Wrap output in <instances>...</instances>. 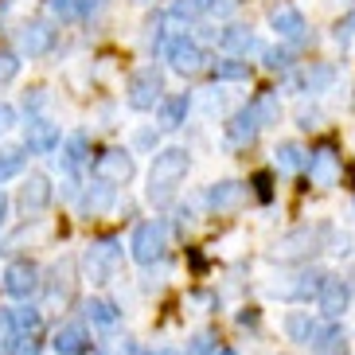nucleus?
<instances>
[{"label": "nucleus", "instance_id": "f257e3e1", "mask_svg": "<svg viewBox=\"0 0 355 355\" xmlns=\"http://www.w3.org/2000/svg\"><path fill=\"white\" fill-rule=\"evenodd\" d=\"M184 172H188V153L184 148H164V153H157L153 168H148V199L157 207H164L168 199H172V191L180 188Z\"/></svg>", "mask_w": 355, "mask_h": 355}, {"label": "nucleus", "instance_id": "f03ea898", "mask_svg": "<svg viewBox=\"0 0 355 355\" xmlns=\"http://www.w3.org/2000/svg\"><path fill=\"white\" fill-rule=\"evenodd\" d=\"M129 105L133 110H153V105L164 102V74L157 67H141V71L129 78V90H125Z\"/></svg>", "mask_w": 355, "mask_h": 355}, {"label": "nucleus", "instance_id": "7ed1b4c3", "mask_svg": "<svg viewBox=\"0 0 355 355\" xmlns=\"http://www.w3.org/2000/svg\"><path fill=\"white\" fill-rule=\"evenodd\" d=\"M164 59L180 74H199L207 67V55H203V47L191 35H172V40H164Z\"/></svg>", "mask_w": 355, "mask_h": 355}, {"label": "nucleus", "instance_id": "20e7f679", "mask_svg": "<svg viewBox=\"0 0 355 355\" xmlns=\"http://www.w3.org/2000/svg\"><path fill=\"white\" fill-rule=\"evenodd\" d=\"M164 246H168V227L160 219L141 223V227L133 230V258L141 261V266L160 261V258H164Z\"/></svg>", "mask_w": 355, "mask_h": 355}, {"label": "nucleus", "instance_id": "39448f33", "mask_svg": "<svg viewBox=\"0 0 355 355\" xmlns=\"http://www.w3.org/2000/svg\"><path fill=\"white\" fill-rule=\"evenodd\" d=\"M117 266H121V246H117L114 239H102L86 250V277H90V282H98V285L110 282L117 273Z\"/></svg>", "mask_w": 355, "mask_h": 355}, {"label": "nucleus", "instance_id": "423d86ee", "mask_svg": "<svg viewBox=\"0 0 355 355\" xmlns=\"http://www.w3.org/2000/svg\"><path fill=\"white\" fill-rule=\"evenodd\" d=\"M94 176L102 184H125L133 176V157H129L125 148H105L102 157L94 160Z\"/></svg>", "mask_w": 355, "mask_h": 355}, {"label": "nucleus", "instance_id": "0eeeda50", "mask_svg": "<svg viewBox=\"0 0 355 355\" xmlns=\"http://www.w3.org/2000/svg\"><path fill=\"white\" fill-rule=\"evenodd\" d=\"M35 285H40V270H35L32 261H12L8 270H4V293H8V297L28 301L35 293Z\"/></svg>", "mask_w": 355, "mask_h": 355}, {"label": "nucleus", "instance_id": "6e6552de", "mask_svg": "<svg viewBox=\"0 0 355 355\" xmlns=\"http://www.w3.org/2000/svg\"><path fill=\"white\" fill-rule=\"evenodd\" d=\"M270 24H273V32L282 35V40H289V43H304V40H309V24H304L301 8H293V4L273 8Z\"/></svg>", "mask_w": 355, "mask_h": 355}, {"label": "nucleus", "instance_id": "1a4fd4ad", "mask_svg": "<svg viewBox=\"0 0 355 355\" xmlns=\"http://www.w3.org/2000/svg\"><path fill=\"white\" fill-rule=\"evenodd\" d=\"M266 125V121H261V114L258 110H254V105H246V110H239V114L230 117L227 121V141L234 148H242V145H250L254 137H258V129Z\"/></svg>", "mask_w": 355, "mask_h": 355}, {"label": "nucleus", "instance_id": "9d476101", "mask_svg": "<svg viewBox=\"0 0 355 355\" xmlns=\"http://www.w3.org/2000/svg\"><path fill=\"white\" fill-rule=\"evenodd\" d=\"M309 180L313 184H320V188H328V184H336L340 180V153L336 148H316V153H309Z\"/></svg>", "mask_w": 355, "mask_h": 355}, {"label": "nucleus", "instance_id": "9b49d317", "mask_svg": "<svg viewBox=\"0 0 355 355\" xmlns=\"http://www.w3.org/2000/svg\"><path fill=\"white\" fill-rule=\"evenodd\" d=\"M20 47L28 51V59H40V55H47V51L55 47V28H51V24H43V20L24 24V32H20Z\"/></svg>", "mask_w": 355, "mask_h": 355}, {"label": "nucleus", "instance_id": "f8f14e48", "mask_svg": "<svg viewBox=\"0 0 355 355\" xmlns=\"http://www.w3.org/2000/svg\"><path fill=\"white\" fill-rule=\"evenodd\" d=\"M51 203V180L47 176H28V184L20 188V211L24 215H43Z\"/></svg>", "mask_w": 355, "mask_h": 355}, {"label": "nucleus", "instance_id": "ddd939ff", "mask_svg": "<svg viewBox=\"0 0 355 355\" xmlns=\"http://www.w3.org/2000/svg\"><path fill=\"white\" fill-rule=\"evenodd\" d=\"M24 145H28V153H51V148H59V129H55V121L32 117L28 129H24Z\"/></svg>", "mask_w": 355, "mask_h": 355}, {"label": "nucleus", "instance_id": "4468645a", "mask_svg": "<svg viewBox=\"0 0 355 355\" xmlns=\"http://www.w3.org/2000/svg\"><path fill=\"white\" fill-rule=\"evenodd\" d=\"M347 301H352V289H347V282H340V277H328L320 289V297H316V304H320L324 316H340L347 309Z\"/></svg>", "mask_w": 355, "mask_h": 355}, {"label": "nucleus", "instance_id": "2eb2a0df", "mask_svg": "<svg viewBox=\"0 0 355 355\" xmlns=\"http://www.w3.org/2000/svg\"><path fill=\"white\" fill-rule=\"evenodd\" d=\"M51 344H55V355H86L90 352V336H86L83 324H63Z\"/></svg>", "mask_w": 355, "mask_h": 355}, {"label": "nucleus", "instance_id": "dca6fc26", "mask_svg": "<svg viewBox=\"0 0 355 355\" xmlns=\"http://www.w3.org/2000/svg\"><path fill=\"white\" fill-rule=\"evenodd\" d=\"M242 199H246V188H242V184H234V180H223V184L207 188V203L219 211V215H223V211H234Z\"/></svg>", "mask_w": 355, "mask_h": 355}, {"label": "nucleus", "instance_id": "f3484780", "mask_svg": "<svg viewBox=\"0 0 355 355\" xmlns=\"http://www.w3.org/2000/svg\"><path fill=\"white\" fill-rule=\"evenodd\" d=\"M309 347H313L316 355H347V336H344V328L328 324V328H320V332L313 336Z\"/></svg>", "mask_w": 355, "mask_h": 355}, {"label": "nucleus", "instance_id": "a211bd4d", "mask_svg": "<svg viewBox=\"0 0 355 355\" xmlns=\"http://www.w3.org/2000/svg\"><path fill=\"white\" fill-rule=\"evenodd\" d=\"M188 94H168L160 102V129H180L184 117H188Z\"/></svg>", "mask_w": 355, "mask_h": 355}, {"label": "nucleus", "instance_id": "6ab92c4d", "mask_svg": "<svg viewBox=\"0 0 355 355\" xmlns=\"http://www.w3.org/2000/svg\"><path fill=\"white\" fill-rule=\"evenodd\" d=\"M230 8H234L230 0H176L172 4V16L191 20V16H203V12H230Z\"/></svg>", "mask_w": 355, "mask_h": 355}, {"label": "nucleus", "instance_id": "aec40b11", "mask_svg": "<svg viewBox=\"0 0 355 355\" xmlns=\"http://www.w3.org/2000/svg\"><path fill=\"white\" fill-rule=\"evenodd\" d=\"M316 332H320V328H316V320L309 313H289L285 316V336L297 340V344H313Z\"/></svg>", "mask_w": 355, "mask_h": 355}, {"label": "nucleus", "instance_id": "412c9836", "mask_svg": "<svg viewBox=\"0 0 355 355\" xmlns=\"http://www.w3.org/2000/svg\"><path fill=\"white\" fill-rule=\"evenodd\" d=\"M324 277L320 270H309V273H297V282H293V289H289V297H297V301H309V297H320V289H324Z\"/></svg>", "mask_w": 355, "mask_h": 355}, {"label": "nucleus", "instance_id": "4be33fe9", "mask_svg": "<svg viewBox=\"0 0 355 355\" xmlns=\"http://www.w3.org/2000/svg\"><path fill=\"white\" fill-rule=\"evenodd\" d=\"M223 47H227L230 55L246 59V51H258V40H254V32H246V28H227V32H223Z\"/></svg>", "mask_w": 355, "mask_h": 355}, {"label": "nucleus", "instance_id": "5701e85b", "mask_svg": "<svg viewBox=\"0 0 355 355\" xmlns=\"http://www.w3.org/2000/svg\"><path fill=\"white\" fill-rule=\"evenodd\" d=\"M24 344L20 328H16V320H12L8 309H0V355H16Z\"/></svg>", "mask_w": 355, "mask_h": 355}, {"label": "nucleus", "instance_id": "b1692460", "mask_svg": "<svg viewBox=\"0 0 355 355\" xmlns=\"http://www.w3.org/2000/svg\"><path fill=\"white\" fill-rule=\"evenodd\" d=\"M273 160H277V168H285V172H301V168H309V153H304L301 145H277L273 148Z\"/></svg>", "mask_w": 355, "mask_h": 355}, {"label": "nucleus", "instance_id": "393cba45", "mask_svg": "<svg viewBox=\"0 0 355 355\" xmlns=\"http://www.w3.org/2000/svg\"><path fill=\"white\" fill-rule=\"evenodd\" d=\"M117 304L114 301H86V320L98 324V328H114L117 324Z\"/></svg>", "mask_w": 355, "mask_h": 355}, {"label": "nucleus", "instance_id": "a878e982", "mask_svg": "<svg viewBox=\"0 0 355 355\" xmlns=\"http://www.w3.org/2000/svg\"><path fill=\"white\" fill-rule=\"evenodd\" d=\"M215 78L219 83H246L250 78V67H246V59H223V63H215Z\"/></svg>", "mask_w": 355, "mask_h": 355}, {"label": "nucleus", "instance_id": "bb28decb", "mask_svg": "<svg viewBox=\"0 0 355 355\" xmlns=\"http://www.w3.org/2000/svg\"><path fill=\"white\" fill-rule=\"evenodd\" d=\"M105 207H110V184H90L83 211L86 215H98V211H105Z\"/></svg>", "mask_w": 355, "mask_h": 355}, {"label": "nucleus", "instance_id": "cd10ccee", "mask_svg": "<svg viewBox=\"0 0 355 355\" xmlns=\"http://www.w3.org/2000/svg\"><path fill=\"white\" fill-rule=\"evenodd\" d=\"M24 172V153H16V148H0V184L12 176H20Z\"/></svg>", "mask_w": 355, "mask_h": 355}, {"label": "nucleus", "instance_id": "c85d7f7f", "mask_svg": "<svg viewBox=\"0 0 355 355\" xmlns=\"http://www.w3.org/2000/svg\"><path fill=\"white\" fill-rule=\"evenodd\" d=\"M12 320H16V328H20V336L28 340V336L40 328V309H32V304H24V309H12Z\"/></svg>", "mask_w": 355, "mask_h": 355}, {"label": "nucleus", "instance_id": "c756f323", "mask_svg": "<svg viewBox=\"0 0 355 355\" xmlns=\"http://www.w3.org/2000/svg\"><path fill=\"white\" fill-rule=\"evenodd\" d=\"M336 78V67H313V71L301 74V90H320Z\"/></svg>", "mask_w": 355, "mask_h": 355}, {"label": "nucleus", "instance_id": "7c9ffc66", "mask_svg": "<svg viewBox=\"0 0 355 355\" xmlns=\"http://www.w3.org/2000/svg\"><path fill=\"white\" fill-rule=\"evenodd\" d=\"M98 355H137V344L129 336H110L98 344Z\"/></svg>", "mask_w": 355, "mask_h": 355}, {"label": "nucleus", "instance_id": "2f4dec72", "mask_svg": "<svg viewBox=\"0 0 355 355\" xmlns=\"http://www.w3.org/2000/svg\"><path fill=\"white\" fill-rule=\"evenodd\" d=\"M83 160H86V137L74 133L71 141H67V148H63V164H67V168H78Z\"/></svg>", "mask_w": 355, "mask_h": 355}, {"label": "nucleus", "instance_id": "473e14b6", "mask_svg": "<svg viewBox=\"0 0 355 355\" xmlns=\"http://www.w3.org/2000/svg\"><path fill=\"white\" fill-rule=\"evenodd\" d=\"M266 71H289L293 67V55L285 51V47H266Z\"/></svg>", "mask_w": 355, "mask_h": 355}, {"label": "nucleus", "instance_id": "72a5a7b5", "mask_svg": "<svg viewBox=\"0 0 355 355\" xmlns=\"http://www.w3.org/2000/svg\"><path fill=\"white\" fill-rule=\"evenodd\" d=\"M16 74H20V59L12 51H0V83H12Z\"/></svg>", "mask_w": 355, "mask_h": 355}, {"label": "nucleus", "instance_id": "f704fd0d", "mask_svg": "<svg viewBox=\"0 0 355 355\" xmlns=\"http://www.w3.org/2000/svg\"><path fill=\"white\" fill-rule=\"evenodd\" d=\"M250 184H254V196H258L261 203H270V199H273V180H270V172H258Z\"/></svg>", "mask_w": 355, "mask_h": 355}, {"label": "nucleus", "instance_id": "c9c22d12", "mask_svg": "<svg viewBox=\"0 0 355 355\" xmlns=\"http://www.w3.org/2000/svg\"><path fill=\"white\" fill-rule=\"evenodd\" d=\"M184 355H219V347H215V340H211V336H196Z\"/></svg>", "mask_w": 355, "mask_h": 355}, {"label": "nucleus", "instance_id": "e433bc0d", "mask_svg": "<svg viewBox=\"0 0 355 355\" xmlns=\"http://www.w3.org/2000/svg\"><path fill=\"white\" fill-rule=\"evenodd\" d=\"M352 35H355V12L347 16L344 24H340V28H336V43H340V47H347V43H352Z\"/></svg>", "mask_w": 355, "mask_h": 355}, {"label": "nucleus", "instance_id": "4c0bfd02", "mask_svg": "<svg viewBox=\"0 0 355 355\" xmlns=\"http://www.w3.org/2000/svg\"><path fill=\"white\" fill-rule=\"evenodd\" d=\"M12 121H16V110H12V105H4V102H0V133H4V129H8Z\"/></svg>", "mask_w": 355, "mask_h": 355}, {"label": "nucleus", "instance_id": "58836bf2", "mask_svg": "<svg viewBox=\"0 0 355 355\" xmlns=\"http://www.w3.org/2000/svg\"><path fill=\"white\" fill-rule=\"evenodd\" d=\"M4 219H8V196L0 191V227H4Z\"/></svg>", "mask_w": 355, "mask_h": 355}]
</instances>
